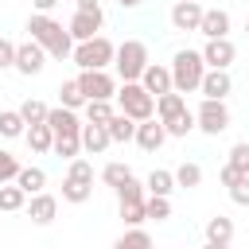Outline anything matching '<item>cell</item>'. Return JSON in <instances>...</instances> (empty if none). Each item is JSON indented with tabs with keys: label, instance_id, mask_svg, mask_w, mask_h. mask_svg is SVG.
Wrapping results in <instances>:
<instances>
[{
	"label": "cell",
	"instance_id": "obj_1",
	"mask_svg": "<svg viewBox=\"0 0 249 249\" xmlns=\"http://www.w3.org/2000/svg\"><path fill=\"white\" fill-rule=\"evenodd\" d=\"M27 31H31V39L47 51V58H58V62H62V58L74 54V39H70V31H66L54 16H39V12H35V16L27 19Z\"/></svg>",
	"mask_w": 249,
	"mask_h": 249
},
{
	"label": "cell",
	"instance_id": "obj_2",
	"mask_svg": "<svg viewBox=\"0 0 249 249\" xmlns=\"http://www.w3.org/2000/svg\"><path fill=\"white\" fill-rule=\"evenodd\" d=\"M167 70H171V89L175 93H198V82L206 74V62H202L198 51L183 47V51H175V58H171Z\"/></svg>",
	"mask_w": 249,
	"mask_h": 249
},
{
	"label": "cell",
	"instance_id": "obj_3",
	"mask_svg": "<svg viewBox=\"0 0 249 249\" xmlns=\"http://www.w3.org/2000/svg\"><path fill=\"white\" fill-rule=\"evenodd\" d=\"M117 105H121L117 113H124V117H128V121H136V124L156 117V97H152V93H144V86H140V82H121V86H117Z\"/></svg>",
	"mask_w": 249,
	"mask_h": 249
},
{
	"label": "cell",
	"instance_id": "obj_4",
	"mask_svg": "<svg viewBox=\"0 0 249 249\" xmlns=\"http://www.w3.org/2000/svg\"><path fill=\"white\" fill-rule=\"evenodd\" d=\"M113 54H117V43H109L105 35H93L86 43H74V66L78 70H109L113 66Z\"/></svg>",
	"mask_w": 249,
	"mask_h": 249
},
{
	"label": "cell",
	"instance_id": "obj_5",
	"mask_svg": "<svg viewBox=\"0 0 249 249\" xmlns=\"http://www.w3.org/2000/svg\"><path fill=\"white\" fill-rule=\"evenodd\" d=\"M148 62H152V58H148V47H144L140 39H124V43L117 47V54H113V66H117L121 82H140V74H144Z\"/></svg>",
	"mask_w": 249,
	"mask_h": 249
},
{
	"label": "cell",
	"instance_id": "obj_6",
	"mask_svg": "<svg viewBox=\"0 0 249 249\" xmlns=\"http://www.w3.org/2000/svg\"><path fill=\"white\" fill-rule=\"evenodd\" d=\"M230 105L226 101H198V109H195V128L198 132H206V136H218V132H226L230 128Z\"/></svg>",
	"mask_w": 249,
	"mask_h": 249
},
{
	"label": "cell",
	"instance_id": "obj_7",
	"mask_svg": "<svg viewBox=\"0 0 249 249\" xmlns=\"http://www.w3.org/2000/svg\"><path fill=\"white\" fill-rule=\"evenodd\" d=\"M101 27H105V12L101 8H74L70 23H66V31H70L74 43H86V39L101 35Z\"/></svg>",
	"mask_w": 249,
	"mask_h": 249
},
{
	"label": "cell",
	"instance_id": "obj_8",
	"mask_svg": "<svg viewBox=\"0 0 249 249\" xmlns=\"http://www.w3.org/2000/svg\"><path fill=\"white\" fill-rule=\"evenodd\" d=\"M78 86H82L86 101H109V97H117V78L109 70H82Z\"/></svg>",
	"mask_w": 249,
	"mask_h": 249
},
{
	"label": "cell",
	"instance_id": "obj_9",
	"mask_svg": "<svg viewBox=\"0 0 249 249\" xmlns=\"http://www.w3.org/2000/svg\"><path fill=\"white\" fill-rule=\"evenodd\" d=\"M198 54H202L206 70H230V62L237 58V47H233V39H206V47Z\"/></svg>",
	"mask_w": 249,
	"mask_h": 249
},
{
	"label": "cell",
	"instance_id": "obj_10",
	"mask_svg": "<svg viewBox=\"0 0 249 249\" xmlns=\"http://www.w3.org/2000/svg\"><path fill=\"white\" fill-rule=\"evenodd\" d=\"M43 66H47V51L35 43V39H27V43H16V66L12 70H19V74H43Z\"/></svg>",
	"mask_w": 249,
	"mask_h": 249
},
{
	"label": "cell",
	"instance_id": "obj_11",
	"mask_svg": "<svg viewBox=\"0 0 249 249\" xmlns=\"http://www.w3.org/2000/svg\"><path fill=\"white\" fill-rule=\"evenodd\" d=\"M198 93H202L206 101H226V97L233 93V78H230V70H206L202 82H198Z\"/></svg>",
	"mask_w": 249,
	"mask_h": 249
},
{
	"label": "cell",
	"instance_id": "obj_12",
	"mask_svg": "<svg viewBox=\"0 0 249 249\" xmlns=\"http://www.w3.org/2000/svg\"><path fill=\"white\" fill-rule=\"evenodd\" d=\"M230 12L226 8H202V23H198V35L206 39H230Z\"/></svg>",
	"mask_w": 249,
	"mask_h": 249
},
{
	"label": "cell",
	"instance_id": "obj_13",
	"mask_svg": "<svg viewBox=\"0 0 249 249\" xmlns=\"http://www.w3.org/2000/svg\"><path fill=\"white\" fill-rule=\"evenodd\" d=\"M198 23H202V4H195V0H175V8H171V27H175V31H198Z\"/></svg>",
	"mask_w": 249,
	"mask_h": 249
},
{
	"label": "cell",
	"instance_id": "obj_14",
	"mask_svg": "<svg viewBox=\"0 0 249 249\" xmlns=\"http://www.w3.org/2000/svg\"><path fill=\"white\" fill-rule=\"evenodd\" d=\"M140 86H144V93L163 97V93H171V70H167V66H160V62H148V66H144V74H140Z\"/></svg>",
	"mask_w": 249,
	"mask_h": 249
},
{
	"label": "cell",
	"instance_id": "obj_15",
	"mask_svg": "<svg viewBox=\"0 0 249 249\" xmlns=\"http://www.w3.org/2000/svg\"><path fill=\"white\" fill-rule=\"evenodd\" d=\"M27 218H31L35 226H51V222L58 218V198L47 195V191L31 195V202H27Z\"/></svg>",
	"mask_w": 249,
	"mask_h": 249
},
{
	"label": "cell",
	"instance_id": "obj_16",
	"mask_svg": "<svg viewBox=\"0 0 249 249\" xmlns=\"http://www.w3.org/2000/svg\"><path fill=\"white\" fill-rule=\"evenodd\" d=\"M47 124H51V132L54 136H82V121H78V113L74 109H47Z\"/></svg>",
	"mask_w": 249,
	"mask_h": 249
},
{
	"label": "cell",
	"instance_id": "obj_17",
	"mask_svg": "<svg viewBox=\"0 0 249 249\" xmlns=\"http://www.w3.org/2000/svg\"><path fill=\"white\" fill-rule=\"evenodd\" d=\"M132 140H136L144 152H160V148H163V140H167V128L152 117V121H140V124H136V136H132Z\"/></svg>",
	"mask_w": 249,
	"mask_h": 249
},
{
	"label": "cell",
	"instance_id": "obj_18",
	"mask_svg": "<svg viewBox=\"0 0 249 249\" xmlns=\"http://www.w3.org/2000/svg\"><path fill=\"white\" fill-rule=\"evenodd\" d=\"M179 113H187V97L183 93H163V97H156V121L160 124H167V121H175Z\"/></svg>",
	"mask_w": 249,
	"mask_h": 249
},
{
	"label": "cell",
	"instance_id": "obj_19",
	"mask_svg": "<svg viewBox=\"0 0 249 249\" xmlns=\"http://www.w3.org/2000/svg\"><path fill=\"white\" fill-rule=\"evenodd\" d=\"M109 144H113V140H109L105 124H82V152H89V156H101Z\"/></svg>",
	"mask_w": 249,
	"mask_h": 249
},
{
	"label": "cell",
	"instance_id": "obj_20",
	"mask_svg": "<svg viewBox=\"0 0 249 249\" xmlns=\"http://www.w3.org/2000/svg\"><path fill=\"white\" fill-rule=\"evenodd\" d=\"M23 140H27V148H31V152H39V156L54 148V132H51V124H27Z\"/></svg>",
	"mask_w": 249,
	"mask_h": 249
},
{
	"label": "cell",
	"instance_id": "obj_21",
	"mask_svg": "<svg viewBox=\"0 0 249 249\" xmlns=\"http://www.w3.org/2000/svg\"><path fill=\"white\" fill-rule=\"evenodd\" d=\"M144 191H148V195H156V198H171V191H175V175H171V171H163V167H156V171L144 179Z\"/></svg>",
	"mask_w": 249,
	"mask_h": 249
},
{
	"label": "cell",
	"instance_id": "obj_22",
	"mask_svg": "<svg viewBox=\"0 0 249 249\" xmlns=\"http://www.w3.org/2000/svg\"><path fill=\"white\" fill-rule=\"evenodd\" d=\"M206 241H214V245H230V241H233V222H230L226 214L206 218Z\"/></svg>",
	"mask_w": 249,
	"mask_h": 249
},
{
	"label": "cell",
	"instance_id": "obj_23",
	"mask_svg": "<svg viewBox=\"0 0 249 249\" xmlns=\"http://www.w3.org/2000/svg\"><path fill=\"white\" fill-rule=\"evenodd\" d=\"M105 132H109L113 144H128V140L136 136V121H128L124 113H113V121L105 124Z\"/></svg>",
	"mask_w": 249,
	"mask_h": 249
},
{
	"label": "cell",
	"instance_id": "obj_24",
	"mask_svg": "<svg viewBox=\"0 0 249 249\" xmlns=\"http://www.w3.org/2000/svg\"><path fill=\"white\" fill-rule=\"evenodd\" d=\"M16 187H19L23 195H39V191L47 187V171H43V167H19Z\"/></svg>",
	"mask_w": 249,
	"mask_h": 249
},
{
	"label": "cell",
	"instance_id": "obj_25",
	"mask_svg": "<svg viewBox=\"0 0 249 249\" xmlns=\"http://www.w3.org/2000/svg\"><path fill=\"white\" fill-rule=\"evenodd\" d=\"M23 206H27V195L16 183H0V214H16Z\"/></svg>",
	"mask_w": 249,
	"mask_h": 249
},
{
	"label": "cell",
	"instance_id": "obj_26",
	"mask_svg": "<svg viewBox=\"0 0 249 249\" xmlns=\"http://www.w3.org/2000/svg\"><path fill=\"white\" fill-rule=\"evenodd\" d=\"M113 249H152V233H148L144 226H128V230L117 237Z\"/></svg>",
	"mask_w": 249,
	"mask_h": 249
},
{
	"label": "cell",
	"instance_id": "obj_27",
	"mask_svg": "<svg viewBox=\"0 0 249 249\" xmlns=\"http://www.w3.org/2000/svg\"><path fill=\"white\" fill-rule=\"evenodd\" d=\"M58 101H62V109H86V93H82V86H78V78H70V82H62L58 86Z\"/></svg>",
	"mask_w": 249,
	"mask_h": 249
},
{
	"label": "cell",
	"instance_id": "obj_28",
	"mask_svg": "<svg viewBox=\"0 0 249 249\" xmlns=\"http://www.w3.org/2000/svg\"><path fill=\"white\" fill-rule=\"evenodd\" d=\"M23 132H27V124H23L19 109H0V136H4V140H16V136H23Z\"/></svg>",
	"mask_w": 249,
	"mask_h": 249
},
{
	"label": "cell",
	"instance_id": "obj_29",
	"mask_svg": "<svg viewBox=\"0 0 249 249\" xmlns=\"http://www.w3.org/2000/svg\"><path fill=\"white\" fill-rule=\"evenodd\" d=\"M128 179H132V167H128V163H117V160H113V163L101 167V183L113 187V191H117L121 183H128Z\"/></svg>",
	"mask_w": 249,
	"mask_h": 249
},
{
	"label": "cell",
	"instance_id": "obj_30",
	"mask_svg": "<svg viewBox=\"0 0 249 249\" xmlns=\"http://www.w3.org/2000/svg\"><path fill=\"white\" fill-rule=\"evenodd\" d=\"M171 175H175V187H183V191H191V187L202 183V167L198 163H179Z\"/></svg>",
	"mask_w": 249,
	"mask_h": 249
},
{
	"label": "cell",
	"instance_id": "obj_31",
	"mask_svg": "<svg viewBox=\"0 0 249 249\" xmlns=\"http://www.w3.org/2000/svg\"><path fill=\"white\" fill-rule=\"evenodd\" d=\"M113 105L109 101H86V124H109L113 121Z\"/></svg>",
	"mask_w": 249,
	"mask_h": 249
},
{
	"label": "cell",
	"instance_id": "obj_32",
	"mask_svg": "<svg viewBox=\"0 0 249 249\" xmlns=\"http://www.w3.org/2000/svg\"><path fill=\"white\" fill-rule=\"evenodd\" d=\"M19 117H23V124H47V105L35 101V97H27L19 105Z\"/></svg>",
	"mask_w": 249,
	"mask_h": 249
},
{
	"label": "cell",
	"instance_id": "obj_33",
	"mask_svg": "<svg viewBox=\"0 0 249 249\" xmlns=\"http://www.w3.org/2000/svg\"><path fill=\"white\" fill-rule=\"evenodd\" d=\"M66 179H74V183H86V187H93V163L89 160H70V167H66Z\"/></svg>",
	"mask_w": 249,
	"mask_h": 249
},
{
	"label": "cell",
	"instance_id": "obj_34",
	"mask_svg": "<svg viewBox=\"0 0 249 249\" xmlns=\"http://www.w3.org/2000/svg\"><path fill=\"white\" fill-rule=\"evenodd\" d=\"M89 195H93V187H86V183H74V179H62V198H66V202L82 206V202H89Z\"/></svg>",
	"mask_w": 249,
	"mask_h": 249
},
{
	"label": "cell",
	"instance_id": "obj_35",
	"mask_svg": "<svg viewBox=\"0 0 249 249\" xmlns=\"http://www.w3.org/2000/svg\"><path fill=\"white\" fill-rule=\"evenodd\" d=\"M117 210H121L124 226H144V222H148V214H144V198H136V202H117Z\"/></svg>",
	"mask_w": 249,
	"mask_h": 249
},
{
	"label": "cell",
	"instance_id": "obj_36",
	"mask_svg": "<svg viewBox=\"0 0 249 249\" xmlns=\"http://www.w3.org/2000/svg\"><path fill=\"white\" fill-rule=\"evenodd\" d=\"M54 156H62V160H78V152H82V136H54V148H51Z\"/></svg>",
	"mask_w": 249,
	"mask_h": 249
},
{
	"label": "cell",
	"instance_id": "obj_37",
	"mask_svg": "<svg viewBox=\"0 0 249 249\" xmlns=\"http://www.w3.org/2000/svg\"><path fill=\"white\" fill-rule=\"evenodd\" d=\"M144 214L156 218V222H167V218H171V198H156V195H148V198H144Z\"/></svg>",
	"mask_w": 249,
	"mask_h": 249
},
{
	"label": "cell",
	"instance_id": "obj_38",
	"mask_svg": "<svg viewBox=\"0 0 249 249\" xmlns=\"http://www.w3.org/2000/svg\"><path fill=\"white\" fill-rule=\"evenodd\" d=\"M230 167L237 175H249V140H241V144L230 148Z\"/></svg>",
	"mask_w": 249,
	"mask_h": 249
},
{
	"label": "cell",
	"instance_id": "obj_39",
	"mask_svg": "<svg viewBox=\"0 0 249 249\" xmlns=\"http://www.w3.org/2000/svg\"><path fill=\"white\" fill-rule=\"evenodd\" d=\"M163 128H167V136H187V132H195V113L187 109V113H179L175 121H167Z\"/></svg>",
	"mask_w": 249,
	"mask_h": 249
},
{
	"label": "cell",
	"instance_id": "obj_40",
	"mask_svg": "<svg viewBox=\"0 0 249 249\" xmlns=\"http://www.w3.org/2000/svg\"><path fill=\"white\" fill-rule=\"evenodd\" d=\"M16 175H19V160L0 148V183H16Z\"/></svg>",
	"mask_w": 249,
	"mask_h": 249
},
{
	"label": "cell",
	"instance_id": "obj_41",
	"mask_svg": "<svg viewBox=\"0 0 249 249\" xmlns=\"http://www.w3.org/2000/svg\"><path fill=\"white\" fill-rule=\"evenodd\" d=\"M136 198H144V183L128 179V183H121V187H117V202H136Z\"/></svg>",
	"mask_w": 249,
	"mask_h": 249
},
{
	"label": "cell",
	"instance_id": "obj_42",
	"mask_svg": "<svg viewBox=\"0 0 249 249\" xmlns=\"http://www.w3.org/2000/svg\"><path fill=\"white\" fill-rule=\"evenodd\" d=\"M230 198H233V206H249V175H241V179L230 187Z\"/></svg>",
	"mask_w": 249,
	"mask_h": 249
},
{
	"label": "cell",
	"instance_id": "obj_43",
	"mask_svg": "<svg viewBox=\"0 0 249 249\" xmlns=\"http://www.w3.org/2000/svg\"><path fill=\"white\" fill-rule=\"evenodd\" d=\"M12 66H16V43L0 39V70H12Z\"/></svg>",
	"mask_w": 249,
	"mask_h": 249
},
{
	"label": "cell",
	"instance_id": "obj_44",
	"mask_svg": "<svg viewBox=\"0 0 249 249\" xmlns=\"http://www.w3.org/2000/svg\"><path fill=\"white\" fill-rule=\"evenodd\" d=\"M218 179H222V187H226V191H230V187H233V183H237V179H241V175H237V171H233V167H230V163H226V167H222V171H218Z\"/></svg>",
	"mask_w": 249,
	"mask_h": 249
},
{
	"label": "cell",
	"instance_id": "obj_45",
	"mask_svg": "<svg viewBox=\"0 0 249 249\" xmlns=\"http://www.w3.org/2000/svg\"><path fill=\"white\" fill-rule=\"evenodd\" d=\"M31 4H35V12H39V16H51V8H54L58 0H31Z\"/></svg>",
	"mask_w": 249,
	"mask_h": 249
},
{
	"label": "cell",
	"instance_id": "obj_46",
	"mask_svg": "<svg viewBox=\"0 0 249 249\" xmlns=\"http://www.w3.org/2000/svg\"><path fill=\"white\" fill-rule=\"evenodd\" d=\"M78 8H101V0H78Z\"/></svg>",
	"mask_w": 249,
	"mask_h": 249
},
{
	"label": "cell",
	"instance_id": "obj_47",
	"mask_svg": "<svg viewBox=\"0 0 249 249\" xmlns=\"http://www.w3.org/2000/svg\"><path fill=\"white\" fill-rule=\"evenodd\" d=\"M117 4H121V8H140L144 0H117Z\"/></svg>",
	"mask_w": 249,
	"mask_h": 249
},
{
	"label": "cell",
	"instance_id": "obj_48",
	"mask_svg": "<svg viewBox=\"0 0 249 249\" xmlns=\"http://www.w3.org/2000/svg\"><path fill=\"white\" fill-rule=\"evenodd\" d=\"M202 249H230V245H214V241H206V245H202Z\"/></svg>",
	"mask_w": 249,
	"mask_h": 249
},
{
	"label": "cell",
	"instance_id": "obj_49",
	"mask_svg": "<svg viewBox=\"0 0 249 249\" xmlns=\"http://www.w3.org/2000/svg\"><path fill=\"white\" fill-rule=\"evenodd\" d=\"M245 35H249V19H245Z\"/></svg>",
	"mask_w": 249,
	"mask_h": 249
},
{
	"label": "cell",
	"instance_id": "obj_50",
	"mask_svg": "<svg viewBox=\"0 0 249 249\" xmlns=\"http://www.w3.org/2000/svg\"><path fill=\"white\" fill-rule=\"evenodd\" d=\"M195 4H202V0H195Z\"/></svg>",
	"mask_w": 249,
	"mask_h": 249
},
{
	"label": "cell",
	"instance_id": "obj_51",
	"mask_svg": "<svg viewBox=\"0 0 249 249\" xmlns=\"http://www.w3.org/2000/svg\"><path fill=\"white\" fill-rule=\"evenodd\" d=\"M0 4H4V0H0Z\"/></svg>",
	"mask_w": 249,
	"mask_h": 249
},
{
	"label": "cell",
	"instance_id": "obj_52",
	"mask_svg": "<svg viewBox=\"0 0 249 249\" xmlns=\"http://www.w3.org/2000/svg\"><path fill=\"white\" fill-rule=\"evenodd\" d=\"M245 4H249V0H245Z\"/></svg>",
	"mask_w": 249,
	"mask_h": 249
}]
</instances>
